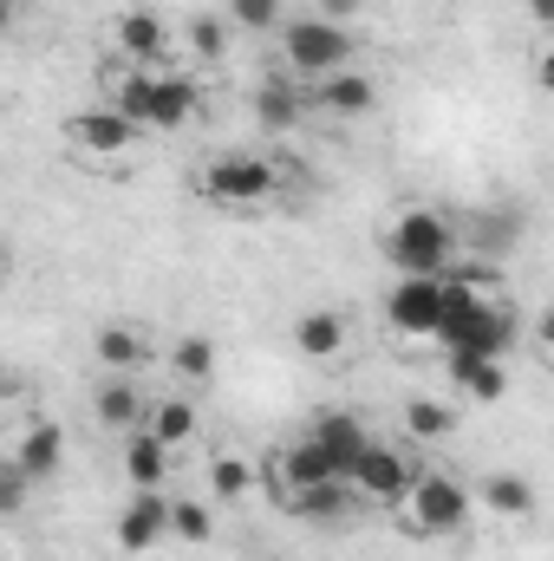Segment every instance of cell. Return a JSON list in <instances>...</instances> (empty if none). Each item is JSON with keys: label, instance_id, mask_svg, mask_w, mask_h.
Listing matches in <instances>:
<instances>
[{"label": "cell", "instance_id": "15", "mask_svg": "<svg viewBox=\"0 0 554 561\" xmlns=\"http://www.w3.org/2000/svg\"><path fill=\"white\" fill-rule=\"evenodd\" d=\"M268 477H275V496H300V490H320V483H333V463L313 450V437H293V444H280L275 463H268ZM346 483V477H339Z\"/></svg>", "mask_w": 554, "mask_h": 561}, {"label": "cell", "instance_id": "4", "mask_svg": "<svg viewBox=\"0 0 554 561\" xmlns=\"http://www.w3.org/2000/svg\"><path fill=\"white\" fill-rule=\"evenodd\" d=\"M392 523L417 542H443L470 523V483H457L450 470H417L412 490L392 503Z\"/></svg>", "mask_w": 554, "mask_h": 561}, {"label": "cell", "instance_id": "30", "mask_svg": "<svg viewBox=\"0 0 554 561\" xmlns=\"http://www.w3.org/2000/svg\"><path fill=\"white\" fill-rule=\"evenodd\" d=\"M222 20H229V26H242V33H280L287 0H229V7H222Z\"/></svg>", "mask_w": 554, "mask_h": 561}, {"label": "cell", "instance_id": "8", "mask_svg": "<svg viewBox=\"0 0 554 561\" xmlns=\"http://www.w3.org/2000/svg\"><path fill=\"white\" fill-rule=\"evenodd\" d=\"M437 313H443L437 275H399L392 300H385V320H392V333H405V340H430V333H437Z\"/></svg>", "mask_w": 554, "mask_h": 561}, {"label": "cell", "instance_id": "12", "mask_svg": "<svg viewBox=\"0 0 554 561\" xmlns=\"http://www.w3.org/2000/svg\"><path fill=\"white\" fill-rule=\"evenodd\" d=\"M157 542H170V496L163 490H131V503L118 516V549L125 556H150Z\"/></svg>", "mask_w": 554, "mask_h": 561}, {"label": "cell", "instance_id": "6", "mask_svg": "<svg viewBox=\"0 0 554 561\" xmlns=\"http://www.w3.org/2000/svg\"><path fill=\"white\" fill-rule=\"evenodd\" d=\"M417 463L412 450H399V444H385V437H372L366 450H359V463L346 470V490H353V503H372V510H392L405 490H412Z\"/></svg>", "mask_w": 554, "mask_h": 561}, {"label": "cell", "instance_id": "10", "mask_svg": "<svg viewBox=\"0 0 554 561\" xmlns=\"http://www.w3.org/2000/svg\"><path fill=\"white\" fill-rule=\"evenodd\" d=\"M203 118V85H196V72H157V92H150V118H143V131H189Z\"/></svg>", "mask_w": 554, "mask_h": 561}, {"label": "cell", "instance_id": "17", "mask_svg": "<svg viewBox=\"0 0 554 561\" xmlns=\"http://www.w3.org/2000/svg\"><path fill=\"white\" fill-rule=\"evenodd\" d=\"M13 463H20L33 483H53V477H59V463H66V424L33 419L26 431H20V444H13Z\"/></svg>", "mask_w": 554, "mask_h": 561}, {"label": "cell", "instance_id": "2", "mask_svg": "<svg viewBox=\"0 0 554 561\" xmlns=\"http://www.w3.org/2000/svg\"><path fill=\"white\" fill-rule=\"evenodd\" d=\"M280 66L300 85L346 72V66H359V33L346 20H326V13H293V20H280Z\"/></svg>", "mask_w": 554, "mask_h": 561}, {"label": "cell", "instance_id": "24", "mask_svg": "<svg viewBox=\"0 0 554 561\" xmlns=\"http://www.w3.org/2000/svg\"><path fill=\"white\" fill-rule=\"evenodd\" d=\"M143 431H150L163 450H183V444H196V437H203V412H196L189 399H163V405H150V412H143Z\"/></svg>", "mask_w": 554, "mask_h": 561}, {"label": "cell", "instance_id": "19", "mask_svg": "<svg viewBox=\"0 0 554 561\" xmlns=\"http://www.w3.org/2000/svg\"><path fill=\"white\" fill-rule=\"evenodd\" d=\"M450 366V386L470 399V405H496L509 392V359H463V353H443Z\"/></svg>", "mask_w": 554, "mask_h": 561}, {"label": "cell", "instance_id": "9", "mask_svg": "<svg viewBox=\"0 0 554 561\" xmlns=\"http://www.w3.org/2000/svg\"><path fill=\"white\" fill-rule=\"evenodd\" d=\"M372 105H379V85H372V72H359V66L326 72V79L307 85V112H326V118H366Z\"/></svg>", "mask_w": 554, "mask_h": 561}, {"label": "cell", "instance_id": "16", "mask_svg": "<svg viewBox=\"0 0 554 561\" xmlns=\"http://www.w3.org/2000/svg\"><path fill=\"white\" fill-rule=\"evenodd\" d=\"M313 112H307V85L293 79V72H268L262 85H255V125L262 131H293V125H307Z\"/></svg>", "mask_w": 554, "mask_h": 561}, {"label": "cell", "instance_id": "22", "mask_svg": "<svg viewBox=\"0 0 554 561\" xmlns=\"http://www.w3.org/2000/svg\"><path fill=\"white\" fill-rule=\"evenodd\" d=\"M105 85H112V99H105V105H112L118 118H131V125L143 131V118H150V92H157V72H150V66H125V59H118V66L105 72Z\"/></svg>", "mask_w": 554, "mask_h": 561}, {"label": "cell", "instance_id": "13", "mask_svg": "<svg viewBox=\"0 0 554 561\" xmlns=\"http://www.w3.org/2000/svg\"><path fill=\"white\" fill-rule=\"evenodd\" d=\"M307 437H313V450H320V457L333 463V477H346V470L359 463V450L372 444V431H366V419H359V412H346V405H339V412H320Z\"/></svg>", "mask_w": 554, "mask_h": 561}, {"label": "cell", "instance_id": "5", "mask_svg": "<svg viewBox=\"0 0 554 561\" xmlns=\"http://www.w3.org/2000/svg\"><path fill=\"white\" fill-rule=\"evenodd\" d=\"M280 190H287L280 183V163L275 157H255V150H229V157L203 163V176H196V196L209 209H229V216H249V209L275 203Z\"/></svg>", "mask_w": 554, "mask_h": 561}, {"label": "cell", "instance_id": "27", "mask_svg": "<svg viewBox=\"0 0 554 561\" xmlns=\"http://www.w3.org/2000/svg\"><path fill=\"white\" fill-rule=\"evenodd\" d=\"M255 483H262V470L249 463V457H216L209 463V490H216V503H242V496H255Z\"/></svg>", "mask_w": 554, "mask_h": 561}, {"label": "cell", "instance_id": "32", "mask_svg": "<svg viewBox=\"0 0 554 561\" xmlns=\"http://www.w3.org/2000/svg\"><path fill=\"white\" fill-rule=\"evenodd\" d=\"M33 477L13 463V457H0V523H13V516H26V503H33Z\"/></svg>", "mask_w": 554, "mask_h": 561}, {"label": "cell", "instance_id": "18", "mask_svg": "<svg viewBox=\"0 0 554 561\" xmlns=\"http://www.w3.org/2000/svg\"><path fill=\"white\" fill-rule=\"evenodd\" d=\"M92 353H99V366H105V373H131V379H138L157 346H150V333L131 327V320H105V327H99V340H92Z\"/></svg>", "mask_w": 554, "mask_h": 561}, {"label": "cell", "instance_id": "7", "mask_svg": "<svg viewBox=\"0 0 554 561\" xmlns=\"http://www.w3.org/2000/svg\"><path fill=\"white\" fill-rule=\"evenodd\" d=\"M138 138H143V131L131 125V118H118L112 105H85V112H72V118H66V144H72L79 157H99V163L131 157Z\"/></svg>", "mask_w": 554, "mask_h": 561}, {"label": "cell", "instance_id": "1", "mask_svg": "<svg viewBox=\"0 0 554 561\" xmlns=\"http://www.w3.org/2000/svg\"><path fill=\"white\" fill-rule=\"evenodd\" d=\"M385 262L399 268V275H443L450 262H457V249H463V229L443 216V209H430V203H417V209H399L392 222H385Z\"/></svg>", "mask_w": 554, "mask_h": 561}, {"label": "cell", "instance_id": "14", "mask_svg": "<svg viewBox=\"0 0 554 561\" xmlns=\"http://www.w3.org/2000/svg\"><path fill=\"white\" fill-rule=\"evenodd\" d=\"M112 39H118V59H125V66H150V72H157V59L170 53V26H163V13H150V7H125V13L112 20Z\"/></svg>", "mask_w": 554, "mask_h": 561}, {"label": "cell", "instance_id": "29", "mask_svg": "<svg viewBox=\"0 0 554 561\" xmlns=\"http://www.w3.org/2000/svg\"><path fill=\"white\" fill-rule=\"evenodd\" d=\"M450 431H457V412H450V405H437V399H412V405H405V437L443 444Z\"/></svg>", "mask_w": 554, "mask_h": 561}, {"label": "cell", "instance_id": "21", "mask_svg": "<svg viewBox=\"0 0 554 561\" xmlns=\"http://www.w3.org/2000/svg\"><path fill=\"white\" fill-rule=\"evenodd\" d=\"M92 412H99V424H105V431H118V437H125V431H138V424H143V412H150V405H143V386L131 379V373H105V386H99Z\"/></svg>", "mask_w": 554, "mask_h": 561}, {"label": "cell", "instance_id": "20", "mask_svg": "<svg viewBox=\"0 0 554 561\" xmlns=\"http://www.w3.org/2000/svg\"><path fill=\"white\" fill-rule=\"evenodd\" d=\"M470 503H483V510L503 516V523H522V516H535V483H529L522 470H496V477H483V483L470 490Z\"/></svg>", "mask_w": 554, "mask_h": 561}, {"label": "cell", "instance_id": "25", "mask_svg": "<svg viewBox=\"0 0 554 561\" xmlns=\"http://www.w3.org/2000/svg\"><path fill=\"white\" fill-rule=\"evenodd\" d=\"M125 477H131V490H163L170 483V450L150 437V431H125Z\"/></svg>", "mask_w": 554, "mask_h": 561}, {"label": "cell", "instance_id": "34", "mask_svg": "<svg viewBox=\"0 0 554 561\" xmlns=\"http://www.w3.org/2000/svg\"><path fill=\"white\" fill-rule=\"evenodd\" d=\"M529 13H535V26H554V0H529Z\"/></svg>", "mask_w": 554, "mask_h": 561}, {"label": "cell", "instance_id": "28", "mask_svg": "<svg viewBox=\"0 0 554 561\" xmlns=\"http://www.w3.org/2000/svg\"><path fill=\"white\" fill-rule=\"evenodd\" d=\"M183 46H189V59L216 66V59L229 53V20H222V13H196V20L183 26Z\"/></svg>", "mask_w": 554, "mask_h": 561}, {"label": "cell", "instance_id": "33", "mask_svg": "<svg viewBox=\"0 0 554 561\" xmlns=\"http://www.w3.org/2000/svg\"><path fill=\"white\" fill-rule=\"evenodd\" d=\"M13 26H20V0H0V39H7Z\"/></svg>", "mask_w": 554, "mask_h": 561}, {"label": "cell", "instance_id": "11", "mask_svg": "<svg viewBox=\"0 0 554 561\" xmlns=\"http://www.w3.org/2000/svg\"><path fill=\"white\" fill-rule=\"evenodd\" d=\"M346 346H353V320H346L339 307H307V313L293 320V353H300V359L333 366V359H346Z\"/></svg>", "mask_w": 554, "mask_h": 561}, {"label": "cell", "instance_id": "3", "mask_svg": "<svg viewBox=\"0 0 554 561\" xmlns=\"http://www.w3.org/2000/svg\"><path fill=\"white\" fill-rule=\"evenodd\" d=\"M443 353H463V359H509L516 340H522V313L509 300H457L437 313V333H430Z\"/></svg>", "mask_w": 554, "mask_h": 561}, {"label": "cell", "instance_id": "26", "mask_svg": "<svg viewBox=\"0 0 554 561\" xmlns=\"http://www.w3.org/2000/svg\"><path fill=\"white\" fill-rule=\"evenodd\" d=\"M170 373H176L183 386H209V379H216V340H209V333H183V340L170 346Z\"/></svg>", "mask_w": 554, "mask_h": 561}, {"label": "cell", "instance_id": "23", "mask_svg": "<svg viewBox=\"0 0 554 561\" xmlns=\"http://www.w3.org/2000/svg\"><path fill=\"white\" fill-rule=\"evenodd\" d=\"M293 523H313V529H333V523H346L353 516V490L333 477V483H320V490H300V496H287L280 503Z\"/></svg>", "mask_w": 554, "mask_h": 561}, {"label": "cell", "instance_id": "31", "mask_svg": "<svg viewBox=\"0 0 554 561\" xmlns=\"http://www.w3.org/2000/svg\"><path fill=\"white\" fill-rule=\"evenodd\" d=\"M170 536L176 542H189V549H203V542H216V516H209V503H170Z\"/></svg>", "mask_w": 554, "mask_h": 561}]
</instances>
